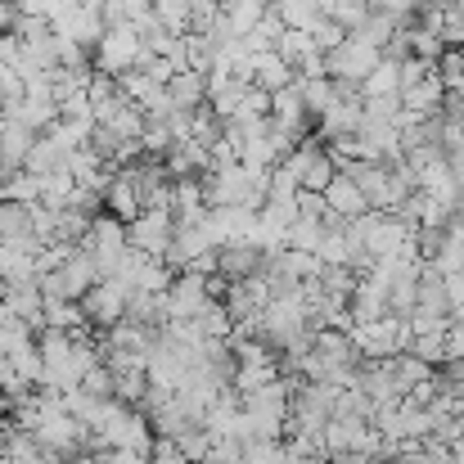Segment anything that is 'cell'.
<instances>
[{
    "mask_svg": "<svg viewBox=\"0 0 464 464\" xmlns=\"http://www.w3.org/2000/svg\"><path fill=\"white\" fill-rule=\"evenodd\" d=\"M379 59H383L379 50H370V45H361L356 36H347L338 50L324 54V77H329V82H356V86H361V82L379 68Z\"/></svg>",
    "mask_w": 464,
    "mask_h": 464,
    "instance_id": "obj_3",
    "label": "cell"
},
{
    "mask_svg": "<svg viewBox=\"0 0 464 464\" xmlns=\"http://www.w3.org/2000/svg\"><path fill=\"white\" fill-rule=\"evenodd\" d=\"M171 212H140L136 221H131V248L140 253V257H167V248H171Z\"/></svg>",
    "mask_w": 464,
    "mask_h": 464,
    "instance_id": "obj_4",
    "label": "cell"
},
{
    "mask_svg": "<svg viewBox=\"0 0 464 464\" xmlns=\"http://www.w3.org/2000/svg\"><path fill=\"white\" fill-rule=\"evenodd\" d=\"M347 41V32L338 27V23H329V18H320L315 27H311V50L315 54H329V50H338Z\"/></svg>",
    "mask_w": 464,
    "mask_h": 464,
    "instance_id": "obj_19",
    "label": "cell"
},
{
    "mask_svg": "<svg viewBox=\"0 0 464 464\" xmlns=\"http://www.w3.org/2000/svg\"><path fill=\"white\" fill-rule=\"evenodd\" d=\"M320 14L329 18V23H338L347 36L365 23V14H370V0H320Z\"/></svg>",
    "mask_w": 464,
    "mask_h": 464,
    "instance_id": "obj_9",
    "label": "cell"
},
{
    "mask_svg": "<svg viewBox=\"0 0 464 464\" xmlns=\"http://www.w3.org/2000/svg\"><path fill=\"white\" fill-rule=\"evenodd\" d=\"M271 383H280L276 361H271V365H239V370H235V392H239V397H253V392H262V388H271Z\"/></svg>",
    "mask_w": 464,
    "mask_h": 464,
    "instance_id": "obj_12",
    "label": "cell"
},
{
    "mask_svg": "<svg viewBox=\"0 0 464 464\" xmlns=\"http://www.w3.org/2000/svg\"><path fill=\"white\" fill-rule=\"evenodd\" d=\"M320 198H324V208H329L338 221H356V217H365V212H370V208H365V198H361V189H356V180H352V176H343V171L329 180V189H324Z\"/></svg>",
    "mask_w": 464,
    "mask_h": 464,
    "instance_id": "obj_6",
    "label": "cell"
},
{
    "mask_svg": "<svg viewBox=\"0 0 464 464\" xmlns=\"http://www.w3.org/2000/svg\"><path fill=\"white\" fill-rule=\"evenodd\" d=\"M447 361H464V329L460 324L447 329Z\"/></svg>",
    "mask_w": 464,
    "mask_h": 464,
    "instance_id": "obj_23",
    "label": "cell"
},
{
    "mask_svg": "<svg viewBox=\"0 0 464 464\" xmlns=\"http://www.w3.org/2000/svg\"><path fill=\"white\" fill-rule=\"evenodd\" d=\"M352 36H356L361 45H370V50H379V54H383V45H388V41L397 36V23H392L388 14L370 9V14H365V23H361V27H356Z\"/></svg>",
    "mask_w": 464,
    "mask_h": 464,
    "instance_id": "obj_10",
    "label": "cell"
},
{
    "mask_svg": "<svg viewBox=\"0 0 464 464\" xmlns=\"http://www.w3.org/2000/svg\"><path fill=\"white\" fill-rule=\"evenodd\" d=\"M447 54V45L433 36V32H424V27H411V59H424V63H438Z\"/></svg>",
    "mask_w": 464,
    "mask_h": 464,
    "instance_id": "obj_18",
    "label": "cell"
},
{
    "mask_svg": "<svg viewBox=\"0 0 464 464\" xmlns=\"http://www.w3.org/2000/svg\"><path fill=\"white\" fill-rule=\"evenodd\" d=\"M442 289H447V303H451V311H464V271L447 276V280H442Z\"/></svg>",
    "mask_w": 464,
    "mask_h": 464,
    "instance_id": "obj_22",
    "label": "cell"
},
{
    "mask_svg": "<svg viewBox=\"0 0 464 464\" xmlns=\"http://www.w3.org/2000/svg\"><path fill=\"white\" fill-rule=\"evenodd\" d=\"M298 91H303V109H307V118H324V113L338 104V95H334V82H329V77L298 82Z\"/></svg>",
    "mask_w": 464,
    "mask_h": 464,
    "instance_id": "obj_11",
    "label": "cell"
},
{
    "mask_svg": "<svg viewBox=\"0 0 464 464\" xmlns=\"http://www.w3.org/2000/svg\"><path fill=\"white\" fill-rule=\"evenodd\" d=\"M415 361H424V365H438V361H447V334L442 338H411V347H406Z\"/></svg>",
    "mask_w": 464,
    "mask_h": 464,
    "instance_id": "obj_20",
    "label": "cell"
},
{
    "mask_svg": "<svg viewBox=\"0 0 464 464\" xmlns=\"http://www.w3.org/2000/svg\"><path fill=\"white\" fill-rule=\"evenodd\" d=\"M154 464H185L180 447H176V438H162V442H154Z\"/></svg>",
    "mask_w": 464,
    "mask_h": 464,
    "instance_id": "obj_21",
    "label": "cell"
},
{
    "mask_svg": "<svg viewBox=\"0 0 464 464\" xmlns=\"http://www.w3.org/2000/svg\"><path fill=\"white\" fill-rule=\"evenodd\" d=\"M347 226H352V235H356V244H361V253H365L370 262L397 257V253L411 244V235H415V230H406L392 212H365V217H356V221H347Z\"/></svg>",
    "mask_w": 464,
    "mask_h": 464,
    "instance_id": "obj_1",
    "label": "cell"
},
{
    "mask_svg": "<svg viewBox=\"0 0 464 464\" xmlns=\"http://www.w3.org/2000/svg\"><path fill=\"white\" fill-rule=\"evenodd\" d=\"M356 131H361V104H334L320 118V136H329V140H347Z\"/></svg>",
    "mask_w": 464,
    "mask_h": 464,
    "instance_id": "obj_8",
    "label": "cell"
},
{
    "mask_svg": "<svg viewBox=\"0 0 464 464\" xmlns=\"http://www.w3.org/2000/svg\"><path fill=\"white\" fill-rule=\"evenodd\" d=\"M334 176H338V171H334V162H329V154L320 150V154L307 162V171L298 176V194H324Z\"/></svg>",
    "mask_w": 464,
    "mask_h": 464,
    "instance_id": "obj_15",
    "label": "cell"
},
{
    "mask_svg": "<svg viewBox=\"0 0 464 464\" xmlns=\"http://www.w3.org/2000/svg\"><path fill=\"white\" fill-rule=\"evenodd\" d=\"M127 289L118 285V280H100L86 298H82V315L86 320H100V324H118L122 315H127Z\"/></svg>",
    "mask_w": 464,
    "mask_h": 464,
    "instance_id": "obj_5",
    "label": "cell"
},
{
    "mask_svg": "<svg viewBox=\"0 0 464 464\" xmlns=\"http://www.w3.org/2000/svg\"><path fill=\"white\" fill-rule=\"evenodd\" d=\"M276 54H280V59H285V63L298 72L311 54H315V50H311V32H289V27H285V36L276 41Z\"/></svg>",
    "mask_w": 464,
    "mask_h": 464,
    "instance_id": "obj_16",
    "label": "cell"
},
{
    "mask_svg": "<svg viewBox=\"0 0 464 464\" xmlns=\"http://www.w3.org/2000/svg\"><path fill=\"white\" fill-rule=\"evenodd\" d=\"M320 239H324V221H311V217H298L285 230V248H294V253H315Z\"/></svg>",
    "mask_w": 464,
    "mask_h": 464,
    "instance_id": "obj_13",
    "label": "cell"
},
{
    "mask_svg": "<svg viewBox=\"0 0 464 464\" xmlns=\"http://www.w3.org/2000/svg\"><path fill=\"white\" fill-rule=\"evenodd\" d=\"M352 347L361 352V361H392L411 347V329L397 315L370 320V324H352Z\"/></svg>",
    "mask_w": 464,
    "mask_h": 464,
    "instance_id": "obj_2",
    "label": "cell"
},
{
    "mask_svg": "<svg viewBox=\"0 0 464 464\" xmlns=\"http://www.w3.org/2000/svg\"><path fill=\"white\" fill-rule=\"evenodd\" d=\"M167 100H171V104H180V109L198 104V100H203V77H198V72H180V77H171Z\"/></svg>",
    "mask_w": 464,
    "mask_h": 464,
    "instance_id": "obj_17",
    "label": "cell"
},
{
    "mask_svg": "<svg viewBox=\"0 0 464 464\" xmlns=\"http://www.w3.org/2000/svg\"><path fill=\"white\" fill-rule=\"evenodd\" d=\"M131 59H140V41H136L131 27H118V32L104 41V63H109V68H122V63H131Z\"/></svg>",
    "mask_w": 464,
    "mask_h": 464,
    "instance_id": "obj_14",
    "label": "cell"
},
{
    "mask_svg": "<svg viewBox=\"0 0 464 464\" xmlns=\"http://www.w3.org/2000/svg\"><path fill=\"white\" fill-rule=\"evenodd\" d=\"M379 95H401V63L379 59V68L361 82V100H379Z\"/></svg>",
    "mask_w": 464,
    "mask_h": 464,
    "instance_id": "obj_7",
    "label": "cell"
}]
</instances>
